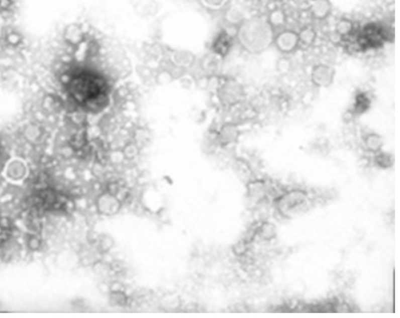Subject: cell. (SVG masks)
<instances>
[{
	"instance_id": "15",
	"label": "cell",
	"mask_w": 400,
	"mask_h": 318,
	"mask_svg": "<svg viewBox=\"0 0 400 318\" xmlns=\"http://www.w3.org/2000/svg\"><path fill=\"white\" fill-rule=\"evenodd\" d=\"M375 164L378 165V167L382 168V169H388L393 165V156H391L390 154L386 153V152H378L376 153Z\"/></svg>"
},
{
	"instance_id": "5",
	"label": "cell",
	"mask_w": 400,
	"mask_h": 318,
	"mask_svg": "<svg viewBox=\"0 0 400 318\" xmlns=\"http://www.w3.org/2000/svg\"><path fill=\"white\" fill-rule=\"evenodd\" d=\"M335 75L334 68L327 64H319L312 72V79L319 87H329L333 83Z\"/></svg>"
},
{
	"instance_id": "13",
	"label": "cell",
	"mask_w": 400,
	"mask_h": 318,
	"mask_svg": "<svg viewBox=\"0 0 400 318\" xmlns=\"http://www.w3.org/2000/svg\"><path fill=\"white\" fill-rule=\"evenodd\" d=\"M171 59L175 66L181 68V67H188L191 65L193 60H194V57L192 54L187 51L176 50L171 55Z\"/></svg>"
},
{
	"instance_id": "17",
	"label": "cell",
	"mask_w": 400,
	"mask_h": 318,
	"mask_svg": "<svg viewBox=\"0 0 400 318\" xmlns=\"http://www.w3.org/2000/svg\"><path fill=\"white\" fill-rule=\"evenodd\" d=\"M337 32L342 36L350 35L353 30V25L348 20H342L338 24L336 28Z\"/></svg>"
},
{
	"instance_id": "6",
	"label": "cell",
	"mask_w": 400,
	"mask_h": 318,
	"mask_svg": "<svg viewBox=\"0 0 400 318\" xmlns=\"http://www.w3.org/2000/svg\"><path fill=\"white\" fill-rule=\"evenodd\" d=\"M233 39L232 35L225 30L221 31L212 44V50L213 53L219 57H225L228 55L232 49Z\"/></svg>"
},
{
	"instance_id": "11",
	"label": "cell",
	"mask_w": 400,
	"mask_h": 318,
	"mask_svg": "<svg viewBox=\"0 0 400 318\" xmlns=\"http://www.w3.org/2000/svg\"><path fill=\"white\" fill-rule=\"evenodd\" d=\"M256 234L263 241L269 242L277 237V228L271 222H265L256 228Z\"/></svg>"
},
{
	"instance_id": "14",
	"label": "cell",
	"mask_w": 400,
	"mask_h": 318,
	"mask_svg": "<svg viewBox=\"0 0 400 318\" xmlns=\"http://www.w3.org/2000/svg\"><path fill=\"white\" fill-rule=\"evenodd\" d=\"M371 100L369 97L364 93H360L356 96L354 112L357 114H363L370 107Z\"/></svg>"
},
{
	"instance_id": "16",
	"label": "cell",
	"mask_w": 400,
	"mask_h": 318,
	"mask_svg": "<svg viewBox=\"0 0 400 318\" xmlns=\"http://www.w3.org/2000/svg\"><path fill=\"white\" fill-rule=\"evenodd\" d=\"M299 43L302 42L304 45H310L314 42L316 39V33L313 29L306 28L302 30L298 35Z\"/></svg>"
},
{
	"instance_id": "18",
	"label": "cell",
	"mask_w": 400,
	"mask_h": 318,
	"mask_svg": "<svg viewBox=\"0 0 400 318\" xmlns=\"http://www.w3.org/2000/svg\"><path fill=\"white\" fill-rule=\"evenodd\" d=\"M14 5V0H0V11L8 12Z\"/></svg>"
},
{
	"instance_id": "4",
	"label": "cell",
	"mask_w": 400,
	"mask_h": 318,
	"mask_svg": "<svg viewBox=\"0 0 400 318\" xmlns=\"http://www.w3.org/2000/svg\"><path fill=\"white\" fill-rule=\"evenodd\" d=\"M384 34L380 26L369 24L363 27L358 35V43L363 49H374L383 45Z\"/></svg>"
},
{
	"instance_id": "10",
	"label": "cell",
	"mask_w": 400,
	"mask_h": 318,
	"mask_svg": "<svg viewBox=\"0 0 400 318\" xmlns=\"http://www.w3.org/2000/svg\"><path fill=\"white\" fill-rule=\"evenodd\" d=\"M84 38V31L81 26L77 24L67 26L64 30V39L71 45H77L81 42Z\"/></svg>"
},
{
	"instance_id": "8",
	"label": "cell",
	"mask_w": 400,
	"mask_h": 318,
	"mask_svg": "<svg viewBox=\"0 0 400 318\" xmlns=\"http://www.w3.org/2000/svg\"><path fill=\"white\" fill-rule=\"evenodd\" d=\"M239 136V131L237 126L232 124H227L221 128L218 132V139L221 145L228 146L237 141Z\"/></svg>"
},
{
	"instance_id": "7",
	"label": "cell",
	"mask_w": 400,
	"mask_h": 318,
	"mask_svg": "<svg viewBox=\"0 0 400 318\" xmlns=\"http://www.w3.org/2000/svg\"><path fill=\"white\" fill-rule=\"evenodd\" d=\"M298 35L291 31L282 33L276 39V45L282 52H291L298 45Z\"/></svg>"
},
{
	"instance_id": "19",
	"label": "cell",
	"mask_w": 400,
	"mask_h": 318,
	"mask_svg": "<svg viewBox=\"0 0 400 318\" xmlns=\"http://www.w3.org/2000/svg\"><path fill=\"white\" fill-rule=\"evenodd\" d=\"M203 5L208 8L220 7L225 0H201Z\"/></svg>"
},
{
	"instance_id": "12",
	"label": "cell",
	"mask_w": 400,
	"mask_h": 318,
	"mask_svg": "<svg viewBox=\"0 0 400 318\" xmlns=\"http://www.w3.org/2000/svg\"><path fill=\"white\" fill-rule=\"evenodd\" d=\"M363 144L367 151L372 153H378L383 146V139L378 134H368L363 139Z\"/></svg>"
},
{
	"instance_id": "2",
	"label": "cell",
	"mask_w": 400,
	"mask_h": 318,
	"mask_svg": "<svg viewBox=\"0 0 400 318\" xmlns=\"http://www.w3.org/2000/svg\"><path fill=\"white\" fill-rule=\"evenodd\" d=\"M309 195L304 190H289L276 198L275 206L281 216L290 219L309 208Z\"/></svg>"
},
{
	"instance_id": "3",
	"label": "cell",
	"mask_w": 400,
	"mask_h": 318,
	"mask_svg": "<svg viewBox=\"0 0 400 318\" xmlns=\"http://www.w3.org/2000/svg\"><path fill=\"white\" fill-rule=\"evenodd\" d=\"M244 89L242 84L235 79H227L218 89V99L226 106H232L244 99Z\"/></svg>"
},
{
	"instance_id": "1",
	"label": "cell",
	"mask_w": 400,
	"mask_h": 318,
	"mask_svg": "<svg viewBox=\"0 0 400 318\" xmlns=\"http://www.w3.org/2000/svg\"><path fill=\"white\" fill-rule=\"evenodd\" d=\"M237 38L245 50L251 53H261L272 45L273 32L268 23L262 20H249L240 27Z\"/></svg>"
},
{
	"instance_id": "9",
	"label": "cell",
	"mask_w": 400,
	"mask_h": 318,
	"mask_svg": "<svg viewBox=\"0 0 400 318\" xmlns=\"http://www.w3.org/2000/svg\"><path fill=\"white\" fill-rule=\"evenodd\" d=\"M247 189H248V195L253 201L259 202V201H262L266 198V195H267L266 185L262 180H256L253 182L249 183Z\"/></svg>"
}]
</instances>
